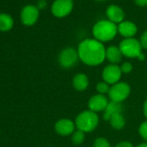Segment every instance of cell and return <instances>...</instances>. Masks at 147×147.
Wrapping results in <instances>:
<instances>
[{
    "instance_id": "1",
    "label": "cell",
    "mask_w": 147,
    "mask_h": 147,
    "mask_svg": "<svg viewBox=\"0 0 147 147\" xmlns=\"http://www.w3.org/2000/svg\"><path fill=\"white\" fill-rule=\"evenodd\" d=\"M106 48L104 44L94 38L82 41L77 49L80 61L89 67H96L106 60Z\"/></svg>"
},
{
    "instance_id": "2",
    "label": "cell",
    "mask_w": 147,
    "mask_h": 147,
    "mask_svg": "<svg viewBox=\"0 0 147 147\" xmlns=\"http://www.w3.org/2000/svg\"><path fill=\"white\" fill-rule=\"evenodd\" d=\"M94 38L100 42L112 41L118 33V25L108 19L98 21L92 30Z\"/></svg>"
},
{
    "instance_id": "3",
    "label": "cell",
    "mask_w": 147,
    "mask_h": 147,
    "mask_svg": "<svg viewBox=\"0 0 147 147\" xmlns=\"http://www.w3.org/2000/svg\"><path fill=\"white\" fill-rule=\"evenodd\" d=\"M100 119L98 114L89 109L81 112L75 119L76 128L85 133L94 131L97 128Z\"/></svg>"
},
{
    "instance_id": "4",
    "label": "cell",
    "mask_w": 147,
    "mask_h": 147,
    "mask_svg": "<svg viewBox=\"0 0 147 147\" xmlns=\"http://www.w3.org/2000/svg\"><path fill=\"white\" fill-rule=\"evenodd\" d=\"M119 48L121 50L123 56H125L127 58L138 59V57L143 53V49L140 44V42L134 37L123 39L120 42Z\"/></svg>"
},
{
    "instance_id": "5",
    "label": "cell",
    "mask_w": 147,
    "mask_h": 147,
    "mask_svg": "<svg viewBox=\"0 0 147 147\" xmlns=\"http://www.w3.org/2000/svg\"><path fill=\"white\" fill-rule=\"evenodd\" d=\"M131 94V87L127 82H119L111 86L108 92V98L111 101L122 103Z\"/></svg>"
},
{
    "instance_id": "6",
    "label": "cell",
    "mask_w": 147,
    "mask_h": 147,
    "mask_svg": "<svg viewBox=\"0 0 147 147\" xmlns=\"http://www.w3.org/2000/svg\"><path fill=\"white\" fill-rule=\"evenodd\" d=\"M80 60L78 52L76 49L68 47L62 49L58 56V62L63 68H70L76 65Z\"/></svg>"
},
{
    "instance_id": "7",
    "label": "cell",
    "mask_w": 147,
    "mask_h": 147,
    "mask_svg": "<svg viewBox=\"0 0 147 147\" xmlns=\"http://www.w3.org/2000/svg\"><path fill=\"white\" fill-rule=\"evenodd\" d=\"M74 8L73 0H55L51 5V12L54 17L62 18L68 16Z\"/></svg>"
},
{
    "instance_id": "8",
    "label": "cell",
    "mask_w": 147,
    "mask_h": 147,
    "mask_svg": "<svg viewBox=\"0 0 147 147\" xmlns=\"http://www.w3.org/2000/svg\"><path fill=\"white\" fill-rule=\"evenodd\" d=\"M122 76L120 66L116 64H108L102 70V80L110 86L119 82Z\"/></svg>"
},
{
    "instance_id": "9",
    "label": "cell",
    "mask_w": 147,
    "mask_h": 147,
    "mask_svg": "<svg viewBox=\"0 0 147 147\" xmlns=\"http://www.w3.org/2000/svg\"><path fill=\"white\" fill-rule=\"evenodd\" d=\"M39 18V9L32 5H26L21 11V21L25 26L34 25Z\"/></svg>"
},
{
    "instance_id": "10",
    "label": "cell",
    "mask_w": 147,
    "mask_h": 147,
    "mask_svg": "<svg viewBox=\"0 0 147 147\" xmlns=\"http://www.w3.org/2000/svg\"><path fill=\"white\" fill-rule=\"evenodd\" d=\"M76 125L75 121L69 119H60L55 124V131L57 134L61 136H69L72 135L76 131Z\"/></svg>"
},
{
    "instance_id": "11",
    "label": "cell",
    "mask_w": 147,
    "mask_h": 147,
    "mask_svg": "<svg viewBox=\"0 0 147 147\" xmlns=\"http://www.w3.org/2000/svg\"><path fill=\"white\" fill-rule=\"evenodd\" d=\"M109 103L108 98L103 94H94L88 100V109L98 113L100 112H104Z\"/></svg>"
},
{
    "instance_id": "12",
    "label": "cell",
    "mask_w": 147,
    "mask_h": 147,
    "mask_svg": "<svg viewBox=\"0 0 147 147\" xmlns=\"http://www.w3.org/2000/svg\"><path fill=\"white\" fill-rule=\"evenodd\" d=\"M106 15L109 21L114 24H120L125 18V12L122 8L116 5H111L107 8Z\"/></svg>"
},
{
    "instance_id": "13",
    "label": "cell",
    "mask_w": 147,
    "mask_h": 147,
    "mask_svg": "<svg viewBox=\"0 0 147 147\" xmlns=\"http://www.w3.org/2000/svg\"><path fill=\"white\" fill-rule=\"evenodd\" d=\"M138 27L131 21H123L118 24V32L125 38H131L137 34Z\"/></svg>"
},
{
    "instance_id": "14",
    "label": "cell",
    "mask_w": 147,
    "mask_h": 147,
    "mask_svg": "<svg viewBox=\"0 0 147 147\" xmlns=\"http://www.w3.org/2000/svg\"><path fill=\"white\" fill-rule=\"evenodd\" d=\"M73 87L79 92H83L88 89L89 86V79L84 73H78L73 77Z\"/></svg>"
},
{
    "instance_id": "15",
    "label": "cell",
    "mask_w": 147,
    "mask_h": 147,
    "mask_svg": "<svg viewBox=\"0 0 147 147\" xmlns=\"http://www.w3.org/2000/svg\"><path fill=\"white\" fill-rule=\"evenodd\" d=\"M123 54L119 48L115 45H111L106 49V59L110 62V64H116L122 61Z\"/></svg>"
},
{
    "instance_id": "16",
    "label": "cell",
    "mask_w": 147,
    "mask_h": 147,
    "mask_svg": "<svg viewBox=\"0 0 147 147\" xmlns=\"http://www.w3.org/2000/svg\"><path fill=\"white\" fill-rule=\"evenodd\" d=\"M122 111H123L122 103L114 102V101L110 100L107 108L104 111L103 119H104V120L109 121L112 116H113L114 114H117V113H122Z\"/></svg>"
},
{
    "instance_id": "17",
    "label": "cell",
    "mask_w": 147,
    "mask_h": 147,
    "mask_svg": "<svg viewBox=\"0 0 147 147\" xmlns=\"http://www.w3.org/2000/svg\"><path fill=\"white\" fill-rule=\"evenodd\" d=\"M14 25L13 18L6 13H0V31H8Z\"/></svg>"
},
{
    "instance_id": "18",
    "label": "cell",
    "mask_w": 147,
    "mask_h": 147,
    "mask_svg": "<svg viewBox=\"0 0 147 147\" xmlns=\"http://www.w3.org/2000/svg\"><path fill=\"white\" fill-rule=\"evenodd\" d=\"M109 122L111 126L115 130H121L125 127V119L122 115V113L114 114L113 116L111 117Z\"/></svg>"
},
{
    "instance_id": "19",
    "label": "cell",
    "mask_w": 147,
    "mask_h": 147,
    "mask_svg": "<svg viewBox=\"0 0 147 147\" xmlns=\"http://www.w3.org/2000/svg\"><path fill=\"white\" fill-rule=\"evenodd\" d=\"M71 140H72L73 144L76 145H79V144H82L85 140V132H83L82 131H80L78 129L76 130L75 132L72 134Z\"/></svg>"
},
{
    "instance_id": "20",
    "label": "cell",
    "mask_w": 147,
    "mask_h": 147,
    "mask_svg": "<svg viewBox=\"0 0 147 147\" xmlns=\"http://www.w3.org/2000/svg\"><path fill=\"white\" fill-rule=\"evenodd\" d=\"M110 88H111V86L109 84H107V82H105L104 81L98 82L95 86V89H96L97 93L100 94H103V95H106L107 94H108Z\"/></svg>"
},
{
    "instance_id": "21",
    "label": "cell",
    "mask_w": 147,
    "mask_h": 147,
    "mask_svg": "<svg viewBox=\"0 0 147 147\" xmlns=\"http://www.w3.org/2000/svg\"><path fill=\"white\" fill-rule=\"evenodd\" d=\"M93 147H111V144L107 138L104 137H99L94 139Z\"/></svg>"
},
{
    "instance_id": "22",
    "label": "cell",
    "mask_w": 147,
    "mask_h": 147,
    "mask_svg": "<svg viewBox=\"0 0 147 147\" xmlns=\"http://www.w3.org/2000/svg\"><path fill=\"white\" fill-rule=\"evenodd\" d=\"M138 134L145 142H147V120L140 124L138 127Z\"/></svg>"
},
{
    "instance_id": "23",
    "label": "cell",
    "mask_w": 147,
    "mask_h": 147,
    "mask_svg": "<svg viewBox=\"0 0 147 147\" xmlns=\"http://www.w3.org/2000/svg\"><path fill=\"white\" fill-rule=\"evenodd\" d=\"M132 64L129 61L123 62L120 66V69L122 71V74H129L132 71Z\"/></svg>"
},
{
    "instance_id": "24",
    "label": "cell",
    "mask_w": 147,
    "mask_h": 147,
    "mask_svg": "<svg viewBox=\"0 0 147 147\" xmlns=\"http://www.w3.org/2000/svg\"><path fill=\"white\" fill-rule=\"evenodd\" d=\"M139 42H140V44L142 46V49H147V30L142 33L140 39H139Z\"/></svg>"
},
{
    "instance_id": "25",
    "label": "cell",
    "mask_w": 147,
    "mask_h": 147,
    "mask_svg": "<svg viewBox=\"0 0 147 147\" xmlns=\"http://www.w3.org/2000/svg\"><path fill=\"white\" fill-rule=\"evenodd\" d=\"M113 147H134V146L131 143H130L128 141H121V142L118 143Z\"/></svg>"
},
{
    "instance_id": "26",
    "label": "cell",
    "mask_w": 147,
    "mask_h": 147,
    "mask_svg": "<svg viewBox=\"0 0 147 147\" xmlns=\"http://www.w3.org/2000/svg\"><path fill=\"white\" fill-rule=\"evenodd\" d=\"M136 5L139 7H145L147 6V0H134Z\"/></svg>"
},
{
    "instance_id": "27",
    "label": "cell",
    "mask_w": 147,
    "mask_h": 147,
    "mask_svg": "<svg viewBox=\"0 0 147 147\" xmlns=\"http://www.w3.org/2000/svg\"><path fill=\"white\" fill-rule=\"evenodd\" d=\"M47 6V1L46 0H39L37 2V8L40 10V9H44L45 7Z\"/></svg>"
},
{
    "instance_id": "28",
    "label": "cell",
    "mask_w": 147,
    "mask_h": 147,
    "mask_svg": "<svg viewBox=\"0 0 147 147\" xmlns=\"http://www.w3.org/2000/svg\"><path fill=\"white\" fill-rule=\"evenodd\" d=\"M143 113L144 117L147 119V99L145 100V101L144 102V106H143Z\"/></svg>"
},
{
    "instance_id": "29",
    "label": "cell",
    "mask_w": 147,
    "mask_h": 147,
    "mask_svg": "<svg viewBox=\"0 0 147 147\" xmlns=\"http://www.w3.org/2000/svg\"><path fill=\"white\" fill-rule=\"evenodd\" d=\"M144 59H145V56H144V55L143 53H142V54H141V55H140L138 57V60H139L140 61H143Z\"/></svg>"
},
{
    "instance_id": "30",
    "label": "cell",
    "mask_w": 147,
    "mask_h": 147,
    "mask_svg": "<svg viewBox=\"0 0 147 147\" xmlns=\"http://www.w3.org/2000/svg\"><path fill=\"white\" fill-rule=\"evenodd\" d=\"M136 147H147V142H144V143H141L139 144H138Z\"/></svg>"
},
{
    "instance_id": "31",
    "label": "cell",
    "mask_w": 147,
    "mask_h": 147,
    "mask_svg": "<svg viewBox=\"0 0 147 147\" xmlns=\"http://www.w3.org/2000/svg\"><path fill=\"white\" fill-rule=\"evenodd\" d=\"M96 1H104V0H96Z\"/></svg>"
}]
</instances>
